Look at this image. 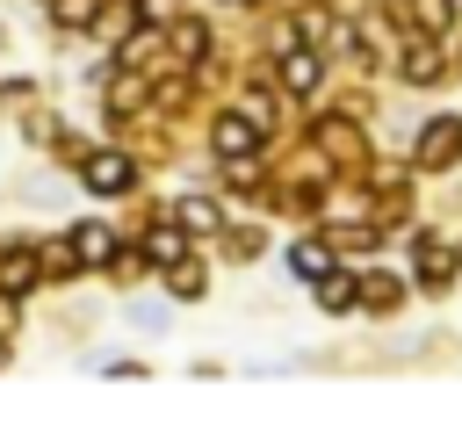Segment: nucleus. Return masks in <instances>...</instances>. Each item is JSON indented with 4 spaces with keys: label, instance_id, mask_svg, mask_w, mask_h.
Returning a JSON list of instances; mask_svg holds the SVG:
<instances>
[{
    "label": "nucleus",
    "instance_id": "obj_1",
    "mask_svg": "<svg viewBox=\"0 0 462 426\" xmlns=\"http://www.w3.org/2000/svg\"><path fill=\"white\" fill-rule=\"evenodd\" d=\"M448 159H462V123L455 116H433L426 137H419V166H448Z\"/></svg>",
    "mask_w": 462,
    "mask_h": 426
},
{
    "label": "nucleus",
    "instance_id": "obj_2",
    "mask_svg": "<svg viewBox=\"0 0 462 426\" xmlns=\"http://www.w3.org/2000/svg\"><path fill=\"white\" fill-rule=\"evenodd\" d=\"M130 181H137V166H130L123 152H94V159H87V188H94V195H123Z\"/></svg>",
    "mask_w": 462,
    "mask_h": 426
},
{
    "label": "nucleus",
    "instance_id": "obj_3",
    "mask_svg": "<svg viewBox=\"0 0 462 426\" xmlns=\"http://www.w3.org/2000/svg\"><path fill=\"white\" fill-rule=\"evenodd\" d=\"M411 260H419V282H426V289H440V282L455 274V245H448V238H419Z\"/></svg>",
    "mask_w": 462,
    "mask_h": 426
},
{
    "label": "nucleus",
    "instance_id": "obj_4",
    "mask_svg": "<svg viewBox=\"0 0 462 426\" xmlns=\"http://www.w3.org/2000/svg\"><path fill=\"white\" fill-rule=\"evenodd\" d=\"M253 144H260V130L245 116H224L217 123V159H253Z\"/></svg>",
    "mask_w": 462,
    "mask_h": 426
},
{
    "label": "nucleus",
    "instance_id": "obj_5",
    "mask_svg": "<svg viewBox=\"0 0 462 426\" xmlns=\"http://www.w3.org/2000/svg\"><path fill=\"white\" fill-rule=\"evenodd\" d=\"M289 267H296L303 282H318V274H332V245H325V238H303V245H289Z\"/></svg>",
    "mask_w": 462,
    "mask_h": 426
},
{
    "label": "nucleus",
    "instance_id": "obj_6",
    "mask_svg": "<svg viewBox=\"0 0 462 426\" xmlns=\"http://www.w3.org/2000/svg\"><path fill=\"white\" fill-rule=\"evenodd\" d=\"M72 253H79L87 267H101V260H116V238H108L101 224H79V231H72Z\"/></svg>",
    "mask_w": 462,
    "mask_h": 426
},
{
    "label": "nucleus",
    "instance_id": "obj_7",
    "mask_svg": "<svg viewBox=\"0 0 462 426\" xmlns=\"http://www.w3.org/2000/svg\"><path fill=\"white\" fill-rule=\"evenodd\" d=\"M282 87H289V94H310V87H318V58H310V51H289V58H282Z\"/></svg>",
    "mask_w": 462,
    "mask_h": 426
},
{
    "label": "nucleus",
    "instance_id": "obj_8",
    "mask_svg": "<svg viewBox=\"0 0 462 426\" xmlns=\"http://www.w3.org/2000/svg\"><path fill=\"white\" fill-rule=\"evenodd\" d=\"M180 253H188V231H180V224H159V231L144 238V260H159V267L180 260Z\"/></svg>",
    "mask_w": 462,
    "mask_h": 426
},
{
    "label": "nucleus",
    "instance_id": "obj_9",
    "mask_svg": "<svg viewBox=\"0 0 462 426\" xmlns=\"http://www.w3.org/2000/svg\"><path fill=\"white\" fill-rule=\"evenodd\" d=\"M29 282H36V253H22V245H14V253L0 260V289H7V296H22Z\"/></svg>",
    "mask_w": 462,
    "mask_h": 426
},
{
    "label": "nucleus",
    "instance_id": "obj_10",
    "mask_svg": "<svg viewBox=\"0 0 462 426\" xmlns=\"http://www.w3.org/2000/svg\"><path fill=\"white\" fill-rule=\"evenodd\" d=\"M404 72H411V87H433V79H440V51H433V43H411Z\"/></svg>",
    "mask_w": 462,
    "mask_h": 426
},
{
    "label": "nucleus",
    "instance_id": "obj_11",
    "mask_svg": "<svg viewBox=\"0 0 462 426\" xmlns=\"http://www.w3.org/2000/svg\"><path fill=\"white\" fill-rule=\"evenodd\" d=\"M166 282H173V296H202V267L180 253V260H166Z\"/></svg>",
    "mask_w": 462,
    "mask_h": 426
},
{
    "label": "nucleus",
    "instance_id": "obj_12",
    "mask_svg": "<svg viewBox=\"0 0 462 426\" xmlns=\"http://www.w3.org/2000/svg\"><path fill=\"white\" fill-rule=\"evenodd\" d=\"M173 224H188V231H217V202H202V195H195V202H180V209H173Z\"/></svg>",
    "mask_w": 462,
    "mask_h": 426
},
{
    "label": "nucleus",
    "instance_id": "obj_13",
    "mask_svg": "<svg viewBox=\"0 0 462 426\" xmlns=\"http://www.w3.org/2000/svg\"><path fill=\"white\" fill-rule=\"evenodd\" d=\"M318 303H325V310H346V303H354V282H346V274H318Z\"/></svg>",
    "mask_w": 462,
    "mask_h": 426
},
{
    "label": "nucleus",
    "instance_id": "obj_14",
    "mask_svg": "<svg viewBox=\"0 0 462 426\" xmlns=\"http://www.w3.org/2000/svg\"><path fill=\"white\" fill-rule=\"evenodd\" d=\"M354 296H361V303H375V310H390V303H397V282H390V274H375V282H361Z\"/></svg>",
    "mask_w": 462,
    "mask_h": 426
},
{
    "label": "nucleus",
    "instance_id": "obj_15",
    "mask_svg": "<svg viewBox=\"0 0 462 426\" xmlns=\"http://www.w3.org/2000/svg\"><path fill=\"white\" fill-rule=\"evenodd\" d=\"M87 7H94V0H65V7H58V22H65V29H87V22H94Z\"/></svg>",
    "mask_w": 462,
    "mask_h": 426
},
{
    "label": "nucleus",
    "instance_id": "obj_16",
    "mask_svg": "<svg viewBox=\"0 0 462 426\" xmlns=\"http://www.w3.org/2000/svg\"><path fill=\"white\" fill-rule=\"evenodd\" d=\"M419 29H448V0H419Z\"/></svg>",
    "mask_w": 462,
    "mask_h": 426
}]
</instances>
